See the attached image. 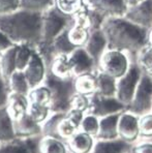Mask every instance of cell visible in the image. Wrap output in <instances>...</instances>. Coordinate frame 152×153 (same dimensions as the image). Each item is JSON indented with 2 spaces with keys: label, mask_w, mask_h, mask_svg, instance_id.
<instances>
[{
  "label": "cell",
  "mask_w": 152,
  "mask_h": 153,
  "mask_svg": "<svg viewBox=\"0 0 152 153\" xmlns=\"http://www.w3.org/2000/svg\"><path fill=\"white\" fill-rule=\"evenodd\" d=\"M100 29L106 35L108 49L125 52L130 59H135L139 52L148 45V29L125 17L107 18Z\"/></svg>",
  "instance_id": "obj_1"
},
{
  "label": "cell",
  "mask_w": 152,
  "mask_h": 153,
  "mask_svg": "<svg viewBox=\"0 0 152 153\" xmlns=\"http://www.w3.org/2000/svg\"><path fill=\"white\" fill-rule=\"evenodd\" d=\"M42 13L17 10L0 15V30L15 45L26 44L33 49L42 42Z\"/></svg>",
  "instance_id": "obj_2"
},
{
  "label": "cell",
  "mask_w": 152,
  "mask_h": 153,
  "mask_svg": "<svg viewBox=\"0 0 152 153\" xmlns=\"http://www.w3.org/2000/svg\"><path fill=\"white\" fill-rule=\"evenodd\" d=\"M75 76L59 78L47 71L44 84L51 93L50 111L51 113H66L69 111L70 98L76 93L73 86Z\"/></svg>",
  "instance_id": "obj_3"
},
{
  "label": "cell",
  "mask_w": 152,
  "mask_h": 153,
  "mask_svg": "<svg viewBox=\"0 0 152 153\" xmlns=\"http://www.w3.org/2000/svg\"><path fill=\"white\" fill-rule=\"evenodd\" d=\"M73 25V16L61 13L54 5L50 10L42 13V42L52 44L56 36Z\"/></svg>",
  "instance_id": "obj_4"
},
{
  "label": "cell",
  "mask_w": 152,
  "mask_h": 153,
  "mask_svg": "<svg viewBox=\"0 0 152 153\" xmlns=\"http://www.w3.org/2000/svg\"><path fill=\"white\" fill-rule=\"evenodd\" d=\"M130 60L131 62L128 71L123 76L118 79L117 85H116V97L126 107H128L133 102L136 90L143 74V71L139 66L137 61L133 59Z\"/></svg>",
  "instance_id": "obj_5"
},
{
  "label": "cell",
  "mask_w": 152,
  "mask_h": 153,
  "mask_svg": "<svg viewBox=\"0 0 152 153\" xmlns=\"http://www.w3.org/2000/svg\"><path fill=\"white\" fill-rule=\"evenodd\" d=\"M130 62L128 54L125 52L107 49L98 61V71L118 80L126 74Z\"/></svg>",
  "instance_id": "obj_6"
},
{
  "label": "cell",
  "mask_w": 152,
  "mask_h": 153,
  "mask_svg": "<svg viewBox=\"0 0 152 153\" xmlns=\"http://www.w3.org/2000/svg\"><path fill=\"white\" fill-rule=\"evenodd\" d=\"M126 111L139 117L152 112V78L147 74H142L133 102Z\"/></svg>",
  "instance_id": "obj_7"
},
{
  "label": "cell",
  "mask_w": 152,
  "mask_h": 153,
  "mask_svg": "<svg viewBox=\"0 0 152 153\" xmlns=\"http://www.w3.org/2000/svg\"><path fill=\"white\" fill-rule=\"evenodd\" d=\"M89 109L86 114L94 115L97 118H102L116 113H122L127 110L126 105L119 102L116 96H104L97 92L89 96Z\"/></svg>",
  "instance_id": "obj_8"
},
{
  "label": "cell",
  "mask_w": 152,
  "mask_h": 153,
  "mask_svg": "<svg viewBox=\"0 0 152 153\" xmlns=\"http://www.w3.org/2000/svg\"><path fill=\"white\" fill-rule=\"evenodd\" d=\"M124 17L133 23L150 30L152 28V0H142L127 7Z\"/></svg>",
  "instance_id": "obj_9"
},
{
  "label": "cell",
  "mask_w": 152,
  "mask_h": 153,
  "mask_svg": "<svg viewBox=\"0 0 152 153\" xmlns=\"http://www.w3.org/2000/svg\"><path fill=\"white\" fill-rule=\"evenodd\" d=\"M68 56L73 65V74L75 76L83 74H95L98 71L97 63L85 50L84 47L77 48Z\"/></svg>",
  "instance_id": "obj_10"
},
{
  "label": "cell",
  "mask_w": 152,
  "mask_h": 153,
  "mask_svg": "<svg viewBox=\"0 0 152 153\" xmlns=\"http://www.w3.org/2000/svg\"><path fill=\"white\" fill-rule=\"evenodd\" d=\"M47 71H48V69H47L44 60L36 53V51L33 50L30 61H29L27 66L23 71L30 89L35 88V87L41 86V85L44 84Z\"/></svg>",
  "instance_id": "obj_11"
},
{
  "label": "cell",
  "mask_w": 152,
  "mask_h": 153,
  "mask_svg": "<svg viewBox=\"0 0 152 153\" xmlns=\"http://www.w3.org/2000/svg\"><path fill=\"white\" fill-rule=\"evenodd\" d=\"M118 137L127 143L136 142L139 138V116L128 111L122 112L118 120Z\"/></svg>",
  "instance_id": "obj_12"
},
{
  "label": "cell",
  "mask_w": 152,
  "mask_h": 153,
  "mask_svg": "<svg viewBox=\"0 0 152 153\" xmlns=\"http://www.w3.org/2000/svg\"><path fill=\"white\" fill-rule=\"evenodd\" d=\"M86 2L105 18L124 17L128 7L125 0H86Z\"/></svg>",
  "instance_id": "obj_13"
},
{
  "label": "cell",
  "mask_w": 152,
  "mask_h": 153,
  "mask_svg": "<svg viewBox=\"0 0 152 153\" xmlns=\"http://www.w3.org/2000/svg\"><path fill=\"white\" fill-rule=\"evenodd\" d=\"M85 50L88 52V54L95 60L98 67V61H99L102 55L105 51L108 49V42L105 33L102 29H95L90 30L88 40L84 46Z\"/></svg>",
  "instance_id": "obj_14"
},
{
  "label": "cell",
  "mask_w": 152,
  "mask_h": 153,
  "mask_svg": "<svg viewBox=\"0 0 152 153\" xmlns=\"http://www.w3.org/2000/svg\"><path fill=\"white\" fill-rule=\"evenodd\" d=\"M39 142L33 138H15L0 143V153H39Z\"/></svg>",
  "instance_id": "obj_15"
},
{
  "label": "cell",
  "mask_w": 152,
  "mask_h": 153,
  "mask_svg": "<svg viewBox=\"0 0 152 153\" xmlns=\"http://www.w3.org/2000/svg\"><path fill=\"white\" fill-rule=\"evenodd\" d=\"M121 113L112 114L99 118V128L95 140L112 141L119 139L118 137V120Z\"/></svg>",
  "instance_id": "obj_16"
},
{
  "label": "cell",
  "mask_w": 152,
  "mask_h": 153,
  "mask_svg": "<svg viewBox=\"0 0 152 153\" xmlns=\"http://www.w3.org/2000/svg\"><path fill=\"white\" fill-rule=\"evenodd\" d=\"M29 100L26 95L10 92L6 103V110L10 118L14 121H18L23 118L28 112Z\"/></svg>",
  "instance_id": "obj_17"
},
{
  "label": "cell",
  "mask_w": 152,
  "mask_h": 153,
  "mask_svg": "<svg viewBox=\"0 0 152 153\" xmlns=\"http://www.w3.org/2000/svg\"><path fill=\"white\" fill-rule=\"evenodd\" d=\"M67 149L70 153H90L95 143V138L78 130L67 141Z\"/></svg>",
  "instance_id": "obj_18"
},
{
  "label": "cell",
  "mask_w": 152,
  "mask_h": 153,
  "mask_svg": "<svg viewBox=\"0 0 152 153\" xmlns=\"http://www.w3.org/2000/svg\"><path fill=\"white\" fill-rule=\"evenodd\" d=\"M133 144L121 139L112 141L95 140L94 146L90 153H130Z\"/></svg>",
  "instance_id": "obj_19"
},
{
  "label": "cell",
  "mask_w": 152,
  "mask_h": 153,
  "mask_svg": "<svg viewBox=\"0 0 152 153\" xmlns=\"http://www.w3.org/2000/svg\"><path fill=\"white\" fill-rule=\"evenodd\" d=\"M16 138H34L42 134V124L35 122L28 114L14 121Z\"/></svg>",
  "instance_id": "obj_20"
},
{
  "label": "cell",
  "mask_w": 152,
  "mask_h": 153,
  "mask_svg": "<svg viewBox=\"0 0 152 153\" xmlns=\"http://www.w3.org/2000/svg\"><path fill=\"white\" fill-rule=\"evenodd\" d=\"M73 86L77 93L90 96L96 92L97 81L96 73L95 74H83L76 76L73 79Z\"/></svg>",
  "instance_id": "obj_21"
},
{
  "label": "cell",
  "mask_w": 152,
  "mask_h": 153,
  "mask_svg": "<svg viewBox=\"0 0 152 153\" xmlns=\"http://www.w3.org/2000/svg\"><path fill=\"white\" fill-rule=\"evenodd\" d=\"M48 71L59 78L75 76L73 74V65L69 60V56L64 54H58L55 56Z\"/></svg>",
  "instance_id": "obj_22"
},
{
  "label": "cell",
  "mask_w": 152,
  "mask_h": 153,
  "mask_svg": "<svg viewBox=\"0 0 152 153\" xmlns=\"http://www.w3.org/2000/svg\"><path fill=\"white\" fill-rule=\"evenodd\" d=\"M16 51H17V45L0 54L1 76L2 79L6 82V84H7L10 76L17 71L16 69Z\"/></svg>",
  "instance_id": "obj_23"
},
{
  "label": "cell",
  "mask_w": 152,
  "mask_h": 153,
  "mask_svg": "<svg viewBox=\"0 0 152 153\" xmlns=\"http://www.w3.org/2000/svg\"><path fill=\"white\" fill-rule=\"evenodd\" d=\"M39 153H67V146L58 138L42 136L37 145Z\"/></svg>",
  "instance_id": "obj_24"
},
{
  "label": "cell",
  "mask_w": 152,
  "mask_h": 153,
  "mask_svg": "<svg viewBox=\"0 0 152 153\" xmlns=\"http://www.w3.org/2000/svg\"><path fill=\"white\" fill-rule=\"evenodd\" d=\"M15 138L14 120L7 113L6 107L0 108V143L10 142Z\"/></svg>",
  "instance_id": "obj_25"
},
{
  "label": "cell",
  "mask_w": 152,
  "mask_h": 153,
  "mask_svg": "<svg viewBox=\"0 0 152 153\" xmlns=\"http://www.w3.org/2000/svg\"><path fill=\"white\" fill-rule=\"evenodd\" d=\"M97 89L96 92L104 96H116V85L117 80L108 74L102 73L100 71H96Z\"/></svg>",
  "instance_id": "obj_26"
},
{
  "label": "cell",
  "mask_w": 152,
  "mask_h": 153,
  "mask_svg": "<svg viewBox=\"0 0 152 153\" xmlns=\"http://www.w3.org/2000/svg\"><path fill=\"white\" fill-rule=\"evenodd\" d=\"M7 84L10 86V92L18 94H23L27 96L28 92L30 91V87L26 80V76L23 71H16L12 76H10L7 81Z\"/></svg>",
  "instance_id": "obj_27"
},
{
  "label": "cell",
  "mask_w": 152,
  "mask_h": 153,
  "mask_svg": "<svg viewBox=\"0 0 152 153\" xmlns=\"http://www.w3.org/2000/svg\"><path fill=\"white\" fill-rule=\"evenodd\" d=\"M69 28H70V27H69ZM69 28L63 30L58 36L55 37L54 40H53L52 45H53V48H54L56 55H58V54L69 55V54L73 53L76 49L79 48V47L75 46V45L70 42V39H69V37H68Z\"/></svg>",
  "instance_id": "obj_28"
},
{
  "label": "cell",
  "mask_w": 152,
  "mask_h": 153,
  "mask_svg": "<svg viewBox=\"0 0 152 153\" xmlns=\"http://www.w3.org/2000/svg\"><path fill=\"white\" fill-rule=\"evenodd\" d=\"M55 5V0H19L20 10L44 13Z\"/></svg>",
  "instance_id": "obj_29"
},
{
  "label": "cell",
  "mask_w": 152,
  "mask_h": 153,
  "mask_svg": "<svg viewBox=\"0 0 152 153\" xmlns=\"http://www.w3.org/2000/svg\"><path fill=\"white\" fill-rule=\"evenodd\" d=\"M133 60L137 61L143 73L147 74L152 78V46L146 45L136 56Z\"/></svg>",
  "instance_id": "obj_30"
},
{
  "label": "cell",
  "mask_w": 152,
  "mask_h": 153,
  "mask_svg": "<svg viewBox=\"0 0 152 153\" xmlns=\"http://www.w3.org/2000/svg\"><path fill=\"white\" fill-rule=\"evenodd\" d=\"M34 49L29 45L22 44L17 45V51H16V69L23 71L27 66L32 56Z\"/></svg>",
  "instance_id": "obj_31"
},
{
  "label": "cell",
  "mask_w": 152,
  "mask_h": 153,
  "mask_svg": "<svg viewBox=\"0 0 152 153\" xmlns=\"http://www.w3.org/2000/svg\"><path fill=\"white\" fill-rule=\"evenodd\" d=\"M64 116H65V113H51L48 119L42 124V136H50L54 137V138H58V124L64 118Z\"/></svg>",
  "instance_id": "obj_32"
},
{
  "label": "cell",
  "mask_w": 152,
  "mask_h": 153,
  "mask_svg": "<svg viewBox=\"0 0 152 153\" xmlns=\"http://www.w3.org/2000/svg\"><path fill=\"white\" fill-rule=\"evenodd\" d=\"M27 98L29 102L41 103V105H49L51 102V93L50 90L47 88L44 85H41L35 88L30 89L27 94Z\"/></svg>",
  "instance_id": "obj_33"
},
{
  "label": "cell",
  "mask_w": 152,
  "mask_h": 153,
  "mask_svg": "<svg viewBox=\"0 0 152 153\" xmlns=\"http://www.w3.org/2000/svg\"><path fill=\"white\" fill-rule=\"evenodd\" d=\"M27 114L35 122L42 124L51 115L50 107L46 105H41V103L29 102Z\"/></svg>",
  "instance_id": "obj_34"
},
{
  "label": "cell",
  "mask_w": 152,
  "mask_h": 153,
  "mask_svg": "<svg viewBox=\"0 0 152 153\" xmlns=\"http://www.w3.org/2000/svg\"><path fill=\"white\" fill-rule=\"evenodd\" d=\"M89 34H90V30L89 29L75 25V24L68 29L69 39L77 47H84L85 44L87 42V40H88Z\"/></svg>",
  "instance_id": "obj_35"
},
{
  "label": "cell",
  "mask_w": 152,
  "mask_h": 153,
  "mask_svg": "<svg viewBox=\"0 0 152 153\" xmlns=\"http://www.w3.org/2000/svg\"><path fill=\"white\" fill-rule=\"evenodd\" d=\"M86 3V0H55V6L61 13L68 16H73L82 6Z\"/></svg>",
  "instance_id": "obj_36"
},
{
  "label": "cell",
  "mask_w": 152,
  "mask_h": 153,
  "mask_svg": "<svg viewBox=\"0 0 152 153\" xmlns=\"http://www.w3.org/2000/svg\"><path fill=\"white\" fill-rule=\"evenodd\" d=\"M98 128H99V118H97L94 115L86 114L84 116L83 120H82L79 130L96 138L98 134Z\"/></svg>",
  "instance_id": "obj_37"
},
{
  "label": "cell",
  "mask_w": 152,
  "mask_h": 153,
  "mask_svg": "<svg viewBox=\"0 0 152 153\" xmlns=\"http://www.w3.org/2000/svg\"><path fill=\"white\" fill-rule=\"evenodd\" d=\"M139 137L152 138V112L139 117Z\"/></svg>",
  "instance_id": "obj_38"
},
{
  "label": "cell",
  "mask_w": 152,
  "mask_h": 153,
  "mask_svg": "<svg viewBox=\"0 0 152 153\" xmlns=\"http://www.w3.org/2000/svg\"><path fill=\"white\" fill-rule=\"evenodd\" d=\"M78 131V129L69 122V120L64 116V118L62 119L61 121L58 124V128H57V134H58V138L60 140H65L67 141L70 137H73L76 132Z\"/></svg>",
  "instance_id": "obj_39"
},
{
  "label": "cell",
  "mask_w": 152,
  "mask_h": 153,
  "mask_svg": "<svg viewBox=\"0 0 152 153\" xmlns=\"http://www.w3.org/2000/svg\"><path fill=\"white\" fill-rule=\"evenodd\" d=\"M89 96L83 95L76 92L70 98V102H69V110H78L83 113H87L89 109Z\"/></svg>",
  "instance_id": "obj_40"
},
{
  "label": "cell",
  "mask_w": 152,
  "mask_h": 153,
  "mask_svg": "<svg viewBox=\"0 0 152 153\" xmlns=\"http://www.w3.org/2000/svg\"><path fill=\"white\" fill-rule=\"evenodd\" d=\"M85 113L81 111H78V110H73V109H70L68 112L65 113V117L69 120V122L73 125L78 130L80 129V125H81V122L84 118V115Z\"/></svg>",
  "instance_id": "obj_41"
},
{
  "label": "cell",
  "mask_w": 152,
  "mask_h": 153,
  "mask_svg": "<svg viewBox=\"0 0 152 153\" xmlns=\"http://www.w3.org/2000/svg\"><path fill=\"white\" fill-rule=\"evenodd\" d=\"M19 10V0H0V15H5Z\"/></svg>",
  "instance_id": "obj_42"
},
{
  "label": "cell",
  "mask_w": 152,
  "mask_h": 153,
  "mask_svg": "<svg viewBox=\"0 0 152 153\" xmlns=\"http://www.w3.org/2000/svg\"><path fill=\"white\" fill-rule=\"evenodd\" d=\"M7 89H6V82L0 76V108L6 107L8 100Z\"/></svg>",
  "instance_id": "obj_43"
},
{
  "label": "cell",
  "mask_w": 152,
  "mask_h": 153,
  "mask_svg": "<svg viewBox=\"0 0 152 153\" xmlns=\"http://www.w3.org/2000/svg\"><path fill=\"white\" fill-rule=\"evenodd\" d=\"M130 153H152V143L144 142L133 146Z\"/></svg>",
  "instance_id": "obj_44"
},
{
  "label": "cell",
  "mask_w": 152,
  "mask_h": 153,
  "mask_svg": "<svg viewBox=\"0 0 152 153\" xmlns=\"http://www.w3.org/2000/svg\"><path fill=\"white\" fill-rule=\"evenodd\" d=\"M15 44L12 40L8 38V36L6 34H4L1 30H0V53L6 51L7 49L14 47Z\"/></svg>",
  "instance_id": "obj_45"
},
{
  "label": "cell",
  "mask_w": 152,
  "mask_h": 153,
  "mask_svg": "<svg viewBox=\"0 0 152 153\" xmlns=\"http://www.w3.org/2000/svg\"><path fill=\"white\" fill-rule=\"evenodd\" d=\"M140 1H142V0H125V2H126L127 6H131V5H135V4L139 3Z\"/></svg>",
  "instance_id": "obj_46"
},
{
  "label": "cell",
  "mask_w": 152,
  "mask_h": 153,
  "mask_svg": "<svg viewBox=\"0 0 152 153\" xmlns=\"http://www.w3.org/2000/svg\"><path fill=\"white\" fill-rule=\"evenodd\" d=\"M148 44L152 46V28L149 30V32H148Z\"/></svg>",
  "instance_id": "obj_47"
},
{
  "label": "cell",
  "mask_w": 152,
  "mask_h": 153,
  "mask_svg": "<svg viewBox=\"0 0 152 153\" xmlns=\"http://www.w3.org/2000/svg\"><path fill=\"white\" fill-rule=\"evenodd\" d=\"M0 76L2 78V76H1V69H0Z\"/></svg>",
  "instance_id": "obj_48"
}]
</instances>
